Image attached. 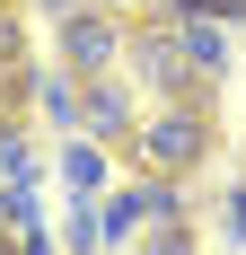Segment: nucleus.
<instances>
[{
	"label": "nucleus",
	"instance_id": "6e6552de",
	"mask_svg": "<svg viewBox=\"0 0 246 255\" xmlns=\"http://www.w3.org/2000/svg\"><path fill=\"white\" fill-rule=\"evenodd\" d=\"M141 203H149L158 229H176V220H185V176H141Z\"/></svg>",
	"mask_w": 246,
	"mask_h": 255
},
{
	"label": "nucleus",
	"instance_id": "9b49d317",
	"mask_svg": "<svg viewBox=\"0 0 246 255\" xmlns=\"http://www.w3.org/2000/svg\"><path fill=\"white\" fill-rule=\"evenodd\" d=\"M106 247V229H97V203H79L71 211V255H97Z\"/></svg>",
	"mask_w": 246,
	"mask_h": 255
},
{
	"label": "nucleus",
	"instance_id": "2eb2a0df",
	"mask_svg": "<svg viewBox=\"0 0 246 255\" xmlns=\"http://www.w3.org/2000/svg\"><path fill=\"white\" fill-rule=\"evenodd\" d=\"M97 9H115V18H123V9H149V0H97Z\"/></svg>",
	"mask_w": 246,
	"mask_h": 255
},
{
	"label": "nucleus",
	"instance_id": "423d86ee",
	"mask_svg": "<svg viewBox=\"0 0 246 255\" xmlns=\"http://www.w3.org/2000/svg\"><path fill=\"white\" fill-rule=\"evenodd\" d=\"M149 220V203H141V185H123V194H106L97 203V229H106V247H115V238H132Z\"/></svg>",
	"mask_w": 246,
	"mask_h": 255
},
{
	"label": "nucleus",
	"instance_id": "f03ea898",
	"mask_svg": "<svg viewBox=\"0 0 246 255\" xmlns=\"http://www.w3.org/2000/svg\"><path fill=\"white\" fill-rule=\"evenodd\" d=\"M53 44H62V71L115 79V71H123V44H132V18H115V9H62Z\"/></svg>",
	"mask_w": 246,
	"mask_h": 255
},
{
	"label": "nucleus",
	"instance_id": "39448f33",
	"mask_svg": "<svg viewBox=\"0 0 246 255\" xmlns=\"http://www.w3.org/2000/svg\"><path fill=\"white\" fill-rule=\"evenodd\" d=\"M167 26H176V44H185V71H202V79L229 71V35H220V18H167Z\"/></svg>",
	"mask_w": 246,
	"mask_h": 255
},
{
	"label": "nucleus",
	"instance_id": "7ed1b4c3",
	"mask_svg": "<svg viewBox=\"0 0 246 255\" xmlns=\"http://www.w3.org/2000/svg\"><path fill=\"white\" fill-rule=\"evenodd\" d=\"M123 62L141 71V88H167V97H194V71H185V44H176V26H132V44Z\"/></svg>",
	"mask_w": 246,
	"mask_h": 255
},
{
	"label": "nucleus",
	"instance_id": "1a4fd4ad",
	"mask_svg": "<svg viewBox=\"0 0 246 255\" xmlns=\"http://www.w3.org/2000/svg\"><path fill=\"white\" fill-rule=\"evenodd\" d=\"M62 176H71L79 194H97V185H106V150H97V141H71V150H62Z\"/></svg>",
	"mask_w": 246,
	"mask_h": 255
},
{
	"label": "nucleus",
	"instance_id": "f8f14e48",
	"mask_svg": "<svg viewBox=\"0 0 246 255\" xmlns=\"http://www.w3.org/2000/svg\"><path fill=\"white\" fill-rule=\"evenodd\" d=\"M141 255H202V247H194V229L176 220V229H149V238H141Z\"/></svg>",
	"mask_w": 246,
	"mask_h": 255
},
{
	"label": "nucleus",
	"instance_id": "dca6fc26",
	"mask_svg": "<svg viewBox=\"0 0 246 255\" xmlns=\"http://www.w3.org/2000/svg\"><path fill=\"white\" fill-rule=\"evenodd\" d=\"M35 9H79V0H35Z\"/></svg>",
	"mask_w": 246,
	"mask_h": 255
},
{
	"label": "nucleus",
	"instance_id": "20e7f679",
	"mask_svg": "<svg viewBox=\"0 0 246 255\" xmlns=\"http://www.w3.org/2000/svg\"><path fill=\"white\" fill-rule=\"evenodd\" d=\"M79 124L97 132V141H132L141 115H132V97H123V79H88V88H79Z\"/></svg>",
	"mask_w": 246,
	"mask_h": 255
},
{
	"label": "nucleus",
	"instance_id": "ddd939ff",
	"mask_svg": "<svg viewBox=\"0 0 246 255\" xmlns=\"http://www.w3.org/2000/svg\"><path fill=\"white\" fill-rule=\"evenodd\" d=\"M18 238V255H53V238H44V220H26V229H9Z\"/></svg>",
	"mask_w": 246,
	"mask_h": 255
},
{
	"label": "nucleus",
	"instance_id": "f3484780",
	"mask_svg": "<svg viewBox=\"0 0 246 255\" xmlns=\"http://www.w3.org/2000/svg\"><path fill=\"white\" fill-rule=\"evenodd\" d=\"M0 255H18V238H9V229H0Z\"/></svg>",
	"mask_w": 246,
	"mask_h": 255
},
{
	"label": "nucleus",
	"instance_id": "9d476101",
	"mask_svg": "<svg viewBox=\"0 0 246 255\" xmlns=\"http://www.w3.org/2000/svg\"><path fill=\"white\" fill-rule=\"evenodd\" d=\"M0 71H9V79L26 71V18L9 9V0H0Z\"/></svg>",
	"mask_w": 246,
	"mask_h": 255
},
{
	"label": "nucleus",
	"instance_id": "0eeeda50",
	"mask_svg": "<svg viewBox=\"0 0 246 255\" xmlns=\"http://www.w3.org/2000/svg\"><path fill=\"white\" fill-rule=\"evenodd\" d=\"M35 167H44V158L26 150V132L0 115V185H35Z\"/></svg>",
	"mask_w": 246,
	"mask_h": 255
},
{
	"label": "nucleus",
	"instance_id": "4468645a",
	"mask_svg": "<svg viewBox=\"0 0 246 255\" xmlns=\"http://www.w3.org/2000/svg\"><path fill=\"white\" fill-rule=\"evenodd\" d=\"M220 211H229V238L246 247V185H229V203H220Z\"/></svg>",
	"mask_w": 246,
	"mask_h": 255
},
{
	"label": "nucleus",
	"instance_id": "f257e3e1",
	"mask_svg": "<svg viewBox=\"0 0 246 255\" xmlns=\"http://www.w3.org/2000/svg\"><path fill=\"white\" fill-rule=\"evenodd\" d=\"M211 158V115L194 97H167L149 124H132V167L141 176H194Z\"/></svg>",
	"mask_w": 246,
	"mask_h": 255
}]
</instances>
